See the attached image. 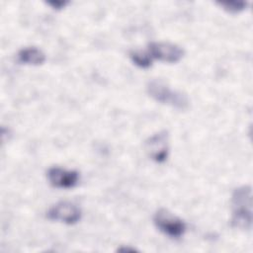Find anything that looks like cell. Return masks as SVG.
I'll return each instance as SVG.
<instances>
[{"instance_id":"obj_1","label":"cell","mask_w":253,"mask_h":253,"mask_svg":"<svg viewBox=\"0 0 253 253\" xmlns=\"http://www.w3.org/2000/svg\"><path fill=\"white\" fill-rule=\"evenodd\" d=\"M232 216L231 226L240 230L252 227V189L243 185L234 189L231 195Z\"/></svg>"},{"instance_id":"obj_2","label":"cell","mask_w":253,"mask_h":253,"mask_svg":"<svg viewBox=\"0 0 253 253\" xmlns=\"http://www.w3.org/2000/svg\"><path fill=\"white\" fill-rule=\"evenodd\" d=\"M148 95L158 103L171 106L177 110H187L190 106L188 96L180 91L172 90L162 79H151L146 85Z\"/></svg>"},{"instance_id":"obj_3","label":"cell","mask_w":253,"mask_h":253,"mask_svg":"<svg viewBox=\"0 0 253 253\" xmlns=\"http://www.w3.org/2000/svg\"><path fill=\"white\" fill-rule=\"evenodd\" d=\"M153 223L163 234L175 239L182 237L187 229L185 221L166 209H160L154 213Z\"/></svg>"},{"instance_id":"obj_4","label":"cell","mask_w":253,"mask_h":253,"mask_svg":"<svg viewBox=\"0 0 253 253\" xmlns=\"http://www.w3.org/2000/svg\"><path fill=\"white\" fill-rule=\"evenodd\" d=\"M147 52L152 59H157L166 63L179 62L185 54V51L181 46L168 42H149Z\"/></svg>"},{"instance_id":"obj_5","label":"cell","mask_w":253,"mask_h":253,"mask_svg":"<svg viewBox=\"0 0 253 253\" xmlns=\"http://www.w3.org/2000/svg\"><path fill=\"white\" fill-rule=\"evenodd\" d=\"M82 216L79 207L70 202H59L52 206L46 212L49 220L59 221L68 225L77 223Z\"/></svg>"},{"instance_id":"obj_6","label":"cell","mask_w":253,"mask_h":253,"mask_svg":"<svg viewBox=\"0 0 253 253\" xmlns=\"http://www.w3.org/2000/svg\"><path fill=\"white\" fill-rule=\"evenodd\" d=\"M169 136L166 130H161L149 136L144 143L145 151L148 157L156 163L166 161L169 152Z\"/></svg>"},{"instance_id":"obj_7","label":"cell","mask_w":253,"mask_h":253,"mask_svg":"<svg viewBox=\"0 0 253 253\" xmlns=\"http://www.w3.org/2000/svg\"><path fill=\"white\" fill-rule=\"evenodd\" d=\"M49 184L57 189H72L80 179L79 172L76 170H67L61 167H50L46 173Z\"/></svg>"},{"instance_id":"obj_8","label":"cell","mask_w":253,"mask_h":253,"mask_svg":"<svg viewBox=\"0 0 253 253\" xmlns=\"http://www.w3.org/2000/svg\"><path fill=\"white\" fill-rule=\"evenodd\" d=\"M18 60L23 64L38 66L45 61V54L38 47H25L18 52Z\"/></svg>"},{"instance_id":"obj_9","label":"cell","mask_w":253,"mask_h":253,"mask_svg":"<svg viewBox=\"0 0 253 253\" xmlns=\"http://www.w3.org/2000/svg\"><path fill=\"white\" fill-rule=\"evenodd\" d=\"M129 57L131 61L140 68H148L152 64V58L147 51L142 50H132L129 52Z\"/></svg>"},{"instance_id":"obj_10","label":"cell","mask_w":253,"mask_h":253,"mask_svg":"<svg viewBox=\"0 0 253 253\" xmlns=\"http://www.w3.org/2000/svg\"><path fill=\"white\" fill-rule=\"evenodd\" d=\"M216 4L230 14H238L244 11L248 5V3L244 1H221L216 2Z\"/></svg>"},{"instance_id":"obj_11","label":"cell","mask_w":253,"mask_h":253,"mask_svg":"<svg viewBox=\"0 0 253 253\" xmlns=\"http://www.w3.org/2000/svg\"><path fill=\"white\" fill-rule=\"evenodd\" d=\"M46 4L49 5L52 9L61 10L68 4V2L67 1H60V0L59 1H47Z\"/></svg>"},{"instance_id":"obj_12","label":"cell","mask_w":253,"mask_h":253,"mask_svg":"<svg viewBox=\"0 0 253 253\" xmlns=\"http://www.w3.org/2000/svg\"><path fill=\"white\" fill-rule=\"evenodd\" d=\"M118 251L120 252H135L137 251L135 248H130V247H126V246H122L120 248H118Z\"/></svg>"}]
</instances>
